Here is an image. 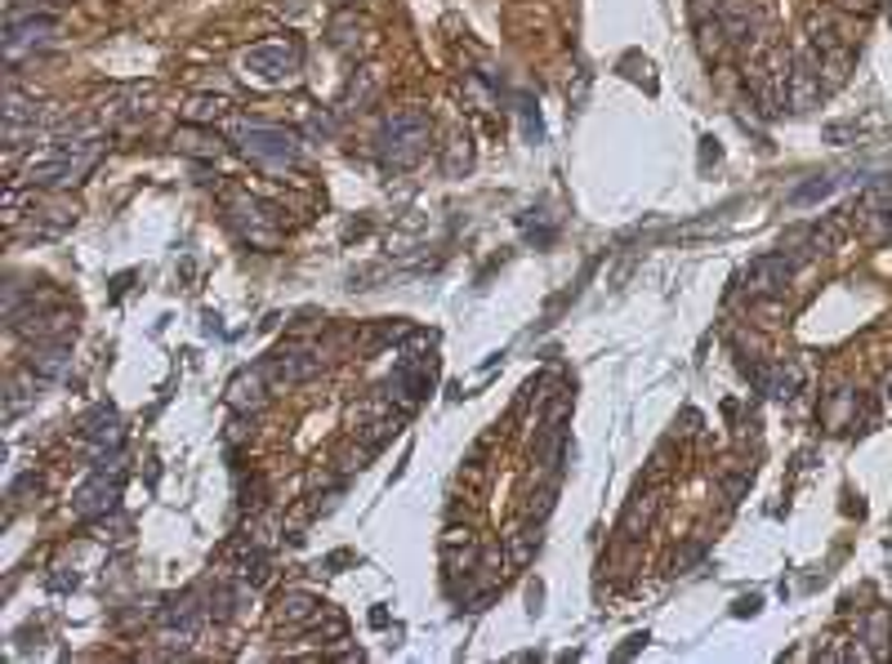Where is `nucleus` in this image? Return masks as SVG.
Instances as JSON below:
<instances>
[{"mask_svg": "<svg viewBox=\"0 0 892 664\" xmlns=\"http://www.w3.org/2000/svg\"><path fill=\"white\" fill-rule=\"evenodd\" d=\"M99 161V144L94 138H76V144H54L23 165V183L32 187H59V183H81V174Z\"/></svg>", "mask_w": 892, "mask_h": 664, "instance_id": "nucleus-1", "label": "nucleus"}, {"mask_svg": "<svg viewBox=\"0 0 892 664\" xmlns=\"http://www.w3.org/2000/svg\"><path fill=\"white\" fill-rule=\"evenodd\" d=\"M237 144L246 157L255 161H272V165H295L300 161V134L295 130H281V125H242L237 130Z\"/></svg>", "mask_w": 892, "mask_h": 664, "instance_id": "nucleus-2", "label": "nucleus"}, {"mask_svg": "<svg viewBox=\"0 0 892 664\" xmlns=\"http://www.w3.org/2000/svg\"><path fill=\"white\" fill-rule=\"evenodd\" d=\"M242 72L255 76L259 85H286L295 72H300V50L291 40H268V45H255V50L242 54Z\"/></svg>", "mask_w": 892, "mask_h": 664, "instance_id": "nucleus-3", "label": "nucleus"}, {"mask_svg": "<svg viewBox=\"0 0 892 664\" xmlns=\"http://www.w3.org/2000/svg\"><path fill=\"white\" fill-rule=\"evenodd\" d=\"M425 144H429V125H425V116H419V112H398L384 125V134H380V152L398 170L411 165L419 152H425Z\"/></svg>", "mask_w": 892, "mask_h": 664, "instance_id": "nucleus-4", "label": "nucleus"}, {"mask_svg": "<svg viewBox=\"0 0 892 664\" xmlns=\"http://www.w3.org/2000/svg\"><path fill=\"white\" fill-rule=\"evenodd\" d=\"M54 32H59V19H54V14L10 19V27H5V59H10V63H19V59H27V54L45 50V45L54 40Z\"/></svg>", "mask_w": 892, "mask_h": 664, "instance_id": "nucleus-5", "label": "nucleus"}, {"mask_svg": "<svg viewBox=\"0 0 892 664\" xmlns=\"http://www.w3.org/2000/svg\"><path fill=\"white\" fill-rule=\"evenodd\" d=\"M790 276H794V263H790L785 255H763V259L749 263L745 291L759 295V299H772V295H781V291L790 286Z\"/></svg>", "mask_w": 892, "mask_h": 664, "instance_id": "nucleus-6", "label": "nucleus"}, {"mask_svg": "<svg viewBox=\"0 0 892 664\" xmlns=\"http://www.w3.org/2000/svg\"><path fill=\"white\" fill-rule=\"evenodd\" d=\"M197 629H201V611H197V602L193 598H183V602H174V606H166V615H161V642L166 647H187L197 638Z\"/></svg>", "mask_w": 892, "mask_h": 664, "instance_id": "nucleus-7", "label": "nucleus"}, {"mask_svg": "<svg viewBox=\"0 0 892 664\" xmlns=\"http://www.w3.org/2000/svg\"><path fill=\"white\" fill-rule=\"evenodd\" d=\"M117 500H121V478H112V482H108V472L99 468V478L85 482V487L76 491L72 508H76V517H103V513H112V508H117Z\"/></svg>", "mask_w": 892, "mask_h": 664, "instance_id": "nucleus-8", "label": "nucleus"}, {"mask_svg": "<svg viewBox=\"0 0 892 664\" xmlns=\"http://www.w3.org/2000/svg\"><path fill=\"white\" fill-rule=\"evenodd\" d=\"M321 370V357L308 353V348H291V353H277L268 361V379L272 384H304V379H313Z\"/></svg>", "mask_w": 892, "mask_h": 664, "instance_id": "nucleus-9", "label": "nucleus"}, {"mask_svg": "<svg viewBox=\"0 0 892 664\" xmlns=\"http://www.w3.org/2000/svg\"><path fill=\"white\" fill-rule=\"evenodd\" d=\"M81 438L89 442V446H117L121 442V419H117V410H94L89 419H85V429H81Z\"/></svg>", "mask_w": 892, "mask_h": 664, "instance_id": "nucleus-10", "label": "nucleus"}, {"mask_svg": "<svg viewBox=\"0 0 892 664\" xmlns=\"http://www.w3.org/2000/svg\"><path fill=\"white\" fill-rule=\"evenodd\" d=\"M72 366V348L68 344H45L32 353V374L36 379H63Z\"/></svg>", "mask_w": 892, "mask_h": 664, "instance_id": "nucleus-11", "label": "nucleus"}, {"mask_svg": "<svg viewBox=\"0 0 892 664\" xmlns=\"http://www.w3.org/2000/svg\"><path fill=\"white\" fill-rule=\"evenodd\" d=\"M228 402L237 406V410H246V406H264V379H259V370H242L237 379H232Z\"/></svg>", "mask_w": 892, "mask_h": 664, "instance_id": "nucleus-12", "label": "nucleus"}, {"mask_svg": "<svg viewBox=\"0 0 892 664\" xmlns=\"http://www.w3.org/2000/svg\"><path fill=\"white\" fill-rule=\"evenodd\" d=\"M759 384H763V393H772V397H794L799 393V384H804V374H799V366H777L772 374H759Z\"/></svg>", "mask_w": 892, "mask_h": 664, "instance_id": "nucleus-13", "label": "nucleus"}, {"mask_svg": "<svg viewBox=\"0 0 892 664\" xmlns=\"http://www.w3.org/2000/svg\"><path fill=\"white\" fill-rule=\"evenodd\" d=\"M174 144H179L183 152H193V157H219V152H223L219 138H215V134H206V130H197V125L179 130V134H174Z\"/></svg>", "mask_w": 892, "mask_h": 664, "instance_id": "nucleus-14", "label": "nucleus"}, {"mask_svg": "<svg viewBox=\"0 0 892 664\" xmlns=\"http://www.w3.org/2000/svg\"><path fill=\"white\" fill-rule=\"evenodd\" d=\"M223 112H228V99H219V94H215V99H210V94H201V99H193V103L183 108L187 125H210V121H219Z\"/></svg>", "mask_w": 892, "mask_h": 664, "instance_id": "nucleus-15", "label": "nucleus"}, {"mask_svg": "<svg viewBox=\"0 0 892 664\" xmlns=\"http://www.w3.org/2000/svg\"><path fill=\"white\" fill-rule=\"evenodd\" d=\"M313 611H317V602L308 593H286V598H281V615H286L291 625H304Z\"/></svg>", "mask_w": 892, "mask_h": 664, "instance_id": "nucleus-16", "label": "nucleus"}, {"mask_svg": "<svg viewBox=\"0 0 892 664\" xmlns=\"http://www.w3.org/2000/svg\"><path fill=\"white\" fill-rule=\"evenodd\" d=\"M651 495H638L630 508H625V521H621V527H625V536H638V527H647V521H651Z\"/></svg>", "mask_w": 892, "mask_h": 664, "instance_id": "nucleus-17", "label": "nucleus"}, {"mask_svg": "<svg viewBox=\"0 0 892 664\" xmlns=\"http://www.w3.org/2000/svg\"><path fill=\"white\" fill-rule=\"evenodd\" d=\"M830 193H834V179H817V183H804L790 201H794V206H804V201H821V197H830Z\"/></svg>", "mask_w": 892, "mask_h": 664, "instance_id": "nucleus-18", "label": "nucleus"}, {"mask_svg": "<svg viewBox=\"0 0 892 664\" xmlns=\"http://www.w3.org/2000/svg\"><path fill=\"white\" fill-rule=\"evenodd\" d=\"M536 544H540V531H513V562H527L531 553H536Z\"/></svg>", "mask_w": 892, "mask_h": 664, "instance_id": "nucleus-19", "label": "nucleus"}, {"mask_svg": "<svg viewBox=\"0 0 892 664\" xmlns=\"http://www.w3.org/2000/svg\"><path fill=\"white\" fill-rule=\"evenodd\" d=\"M27 402H32V393H27V384L19 379V384H10V402H5V415L14 419V415H19L23 406H27Z\"/></svg>", "mask_w": 892, "mask_h": 664, "instance_id": "nucleus-20", "label": "nucleus"}, {"mask_svg": "<svg viewBox=\"0 0 892 664\" xmlns=\"http://www.w3.org/2000/svg\"><path fill=\"white\" fill-rule=\"evenodd\" d=\"M839 5L848 10V14H870V10H875V0H839Z\"/></svg>", "mask_w": 892, "mask_h": 664, "instance_id": "nucleus-21", "label": "nucleus"}, {"mask_svg": "<svg viewBox=\"0 0 892 664\" xmlns=\"http://www.w3.org/2000/svg\"><path fill=\"white\" fill-rule=\"evenodd\" d=\"M879 393H883V402H888V406H892V370H888V374H883V389H879Z\"/></svg>", "mask_w": 892, "mask_h": 664, "instance_id": "nucleus-22", "label": "nucleus"}]
</instances>
